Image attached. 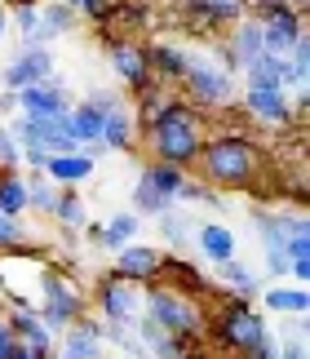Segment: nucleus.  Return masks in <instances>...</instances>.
<instances>
[{"label": "nucleus", "instance_id": "473e14b6", "mask_svg": "<svg viewBox=\"0 0 310 359\" xmlns=\"http://www.w3.org/2000/svg\"><path fill=\"white\" fill-rule=\"evenodd\" d=\"M13 22H18V32H22V45H32L36 32H40V5L18 0V5H13Z\"/></svg>", "mask_w": 310, "mask_h": 359}, {"label": "nucleus", "instance_id": "6ab92c4d", "mask_svg": "<svg viewBox=\"0 0 310 359\" xmlns=\"http://www.w3.org/2000/svg\"><path fill=\"white\" fill-rule=\"evenodd\" d=\"M107 151H133L137 142V116H133V107H116V111H107L102 116V137H97Z\"/></svg>", "mask_w": 310, "mask_h": 359}, {"label": "nucleus", "instance_id": "39448f33", "mask_svg": "<svg viewBox=\"0 0 310 359\" xmlns=\"http://www.w3.org/2000/svg\"><path fill=\"white\" fill-rule=\"evenodd\" d=\"M182 85H187L191 102L222 107V102L231 98V67L204 58V53H191V58H187V72H182Z\"/></svg>", "mask_w": 310, "mask_h": 359}, {"label": "nucleus", "instance_id": "ea45409f", "mask_svg": "<svg viewBox=\"0 0 310 359\" xmlns=\"http://www.w3.org/2000/svg\"><path fill=\"white\" fill-rule=\"evenodd\" d=\"M9 359H45V355H36V351H27V346H18V337H13V351H9Z\"/></svg>", "mask_w": 310, "mask_h": 359}, {"label": "nucleus", "instance_id": "ddd939ff", "mask_svg": "<svg viewBox=\"0 0 310 359\" xmlns=\"http://www.w3.org/2000/svg\"><path fill=\"white\" fill-rule=\"evenodd\" d=\"M107 58H111V72H116L124 85H147L151 80V62H147V49L133 45V40H111L107 45Z\"/></svg>", "mask_w": 310, "mask_h": 359}, {"label": "nucleus", "instance_id": "a211bd4d", "mask_svg": "<svg viewBox=\"0 0 310 359\" xmlns=\"http://www.w3.org/2000/svg\"><path fill=\"white\" fill-rule=\"evenodd\" d=\"M151 284H168V288H177V293H187V297H200L208 288L204 275L195 271L191 262H182V257H160V271H155Z\"/></svg>", "mask_w": 310, "mask_h": 359}, {"label": "nucleus", "instance_id": "72a5a7b5", "mask_svg": "<svg viewBox=\"0 0 310 359\" xmlns=\"http://www.w3.org/2000/svg\"><path fill=\"white\" fill-rule=\"evenodd\" d=\"M27 244V226H22V217H9V213H0V248H18Z\"/></svg>", "mask_w": 310, "mask_h": 359}, {"label": "nucleus", "instance_id": "aec40b11", "mask_svg": "<svg viewBox=\"0 0 310 359\" xmlns=\"http://www.w3.org/2000/svg\"><path fill=\"white\" fill-rule=\"evenodd\" d=\"M72 27H76V9L67 5V0H45V5H40V32H36L32 45H53V40L67 36Z\"/></svg>", "mask_w": 310, "mask_h": 359}, {"label": "nucleus", "instance_id": "c756f323", "mask_svg": "<svg viewBox=\"0 0 310 359\" xmlns=\"http://www.w3.org/2000/svg\"><path fill=\"white\" fill-rule=\"evenodd\" d=\"M53 200H58V187L45 177V169H32V173H27V209L53 213Z\"/></svg>", "mask_w": 310, "mask_h": 359}, {"label": "nucleus", "instance_id": "393cba45", "mask_svg": "<svg viewBox=\"0 0 310 359\" xmlns=\"http://www.w3.org/2000/svg\"><path fill=\"white\" fill-rule=\"evenodd\" d=\"M142 177H147L155 191H160V196L173 200V204H177V191L187 187V169H177V164H164V160H151L147 169H142Z\"/></svg>", "mask_w": 310, "mask_h": 359}, {"label": "nucleus", "instance_id": "9d476101", "mask_svg": "<svg viewBox=\"0 0 310 359\" xmlns=\"http://www.w3.org/2000/svg\"><path fill=\"white\" fill-rule=\"evenodd\" d=\"M49 359H107V337H102V320H80L72 328H62V341Z\"/></svg>", "mask_w": 310, "mask_h": 359}, {"label": "nucleus", "instance_id": "79ce46f5", "mask_svg": "<svg viewBox=\"0 0 310 359\" xmlns=\"http://www.w3.org/2000/svg\"><path fill=\"white\" fill-rule=\"evenodd\" d=\"M288 5L297 9V13H306V9H310V0H288Z\"/></svg>", "mask_w": 310, "mask_h": 359}, {"label": "nucleus", "instance_id": "2f4dec72", "mask_svg": "<svg viewBox=\"0 0 310 359\" xmlns=\"http://www.w3.org/2000/svg\"><path fill=\"white\" fill-rule=\"evenodd\" d=\"M155 222H160V236L173 244V248H187V240H191V222H187V213L164 209L160 217H155Z\"/></svg>", "mask_w": 310, "mask_h": 359}, {"label": "nucleus", "instance_id": "9b49d317", "mask_svg": "<svg viewBox=\"0 0 310 359\" xmlns=\"http://www.w3.org/2000/svg\"><path fill=\"white\" fill-rule=\"evenodd\" d=\"M244 111L252 116V120H262V124H271V129H284V124L297 116V107L288 102V93L284 89H244Z\"/></svg>", "mask_w": 310, "mask_h": 359}, {"label": "nucleus", "instance_id": "2eb2a0df", "mask_svg": "<svg viewBox=\"0 0 310 359\" xmlns=\"http://www.w3.org/2000/svg\"><path fill=\"white\" fill-rule=\"evenodd\" d=\"M9 328H13V337H18V346L36 351V355H45V359L53 355V333L45 328V320L36 315V306H13Z\"/></svg>", "mask_w": 310, "mask_h": 359}, {"label": "nucleus", "instance_id": "cd10ccee", "mask_svg": "<svg viewBox=\"0 0 310 359\" xmlns=\"http://www.w3.org/2000/svg\"><path fill=\"white\" fill-rule=\"evenodd\" d=\"M53 222H62L67 231H84V222H89V209L72 187H62L58 200H53Z\"/></svg>", "mask_w": 310, "mask_h": 359}, {"label": "nucleus", "instance_id": "a19ab883", "mask_svg": "<svg viewBox=\"0 0 310 359\" xmlns=\"http://www.w3.org/2000/svg\"><path fill=\"white\" fill-rule=\"evenodd\" d=\"M67 5H72L76 13H84V9H89V5H93V0H67Z\"/></svg>", "mask_w": 310, "mask_h": 359}, {"label": "nucleus", "instance_id": "58836bf2", "mask_svg": "<svg viewBox=\"0 0 310 359\" xmlns=\"http://www.w3.org/2000/svg\"><path fill=\"white\" fill-rule=\"evenodd\" d=\"M9 351H13V328L9 320H0V359H9Z\"/></svg>", "mask_w": 310, "mask_h": 359}, {"label": "nucleus", "instance_id": "c03bdc74", "mask_svg": "<svg viewBox=\"0 0 310 359\" xmlns=\"http://www.w3.org/2000/svg\"><path fill=\"white\" fill-rule=\"evenodd\" d=\"M0 5H9V9H13V5H18V0H0Z\"/></svg>", "mask_w": 310, "mask_h": 359}, {"label": "nucleus", "instance_id": "4c0bfd02", "mask_svg": "<svg viewBox=\"0 0 310 359\" xmlns=\"http://www.w3.org/2000/svg\"><path fill=\"white\" fill-rule=\"evenodd\" d=\"M279 359H310V355H306V341L292 337V346H279Z\"/></svg>", "mask_w": 310, "mask_h": 359}, {"label": "nucleus", "instance_id": "e433bc0d", "mask_svg": "<svg viewBox=\"0 0 310 359\" xmlns=\"http://www.w3.org/2000/svg\"><path fill=\"white\" fill-rule=\"evenodd\" d=\"M266 271H271V275H288V253H284V248H266Z\"/></svg>", "mask_w": 310, "mask_h": 359}, {"label": "nucleus", "instance_id": "bb28decb", "mask_svg": "<svg viewBox=\"0 0 310 359\" xmlns=\"http://www.w3.org/2000/svg\"><path fill=\"white\" fill-rule=\"evenodd\" d=\"M168 102H173V89H168L164 80H147V85H137V111H133V116L147 124V120L160 116Z\"/></svg>", "mask_w": 310, "mask_h": 359}, {"label": "nucleus", "instance_id": "c85d7f7f", "mask_svg": "<svg viewBox=\"0 0 310 359\" xmlns=\"http://www.w3.org/2000/svg\"><path fill=\"white\" fill-rule=\"evenodd\" d=\"M266 311L275 315H306L310 311V293L306 288H266Z\"/></svg>", "mask_w": 310, "mask_h": 359}, {"label": "nucleus", "instance_id": "412c9836", "mask_svg": "<svg viewBox=\"0 0 310 359\" xmlns=\"http://www.w3.org/2000/svg\"><path fill=\"white\" fill-rule=\"evenodd\" d=\"M45 177L53 187H80L84 177H93V160L84 151H72V156H49Z\"/></svg>", "mask_w": 310, "mask_h": 359}, {"label": "nucleus", "instance_id": "0eeeda50", "mask_svg": "<svg viewBox=\"0 0 310 359\" xmlns=\"http://www.w3.org/2000/svg\"><path fill=\"white\" fill-rule=\"evenodd\" d=\"M97 306H102V320L107 324H137L142 320V288L133 280H120L116 271L97 280Z\"/></svg>", "mask_w": 310, "mask_h": 359}, {"label": "nucleus", "instance_id": "5701e85b", "mask_svg": "<svg viewBox=\"0 0 310 359\" xmlns=\"http://www.w3.org/2000/svg\"><path fill=\"white\" fill-rule=\"evenodd\" d=\"M187 49L177 45H151L147 49V62H151V80H164V85H173V80H182V72H187Z\"/></svg>", "mask_w": 310, "mask_h": 359}, {"label": "nucleus", "instance_id": "20e7f679", "mask_svg": "<svg viewBox=\"0 0 310 359\" xmlns=\"http://www.w3.org/2000/svg\"><path fill=\"white\" fill-rule=\"evenodd\" d=\"M40 293H45V306H40L36 315L45 320L49 333H62V328H72L80 315H84L80 288L67 280V275H58V271H45V275H40Z\"/></svg>", "mask_w": 310, "mask_h": 359}, {"label": "nucleus", "instance_id": "4468645a", "mask_svg": "<svg viewBox=\"0 0 310 359\" xmlns=\"http://www.w3.org/2000/svg\"><path fill=\"white\" fill-rule=\"evenodd\" d=\"M252 226H257V236H262V248H288L292 236L310 231V222L302 213H266V209L252 213Z\"/></svg>", "mask_w": 310, "mask_h": 359}, {"label": "nucleus", "instance_id": "37998d69", "mask_svg": "<svg viewBox=\"0 0 310 359\" xmlns=\"http://www.w3.org/2000/svg\"><path fill=\"white\" fill-rule=\"evenodd\" d=\"M0 45H5V9H0Z\"/></svg>", "mask_w": 310, "mask_h": 359}, {"label": "nucleus", "instance_id": "7ed1b4c3", "mask_svg": "<svg viewBox=\"0 0 310 359\" xmlns=\"http://www.w3.org/2000/svg\"><path fill=\"white\" fill-rule=\"evenodd\" d=\"M142 320H151L155 328H164V333H173L182 341L204 333V306H200V297H187V293H177V288H168V284H147V293H142Z\"/></svg>", "mask_w": 310, "mask_h": 359}, {"label": "nucleus", "instance_id": "4be33fe9", "mask_svg": "<svg viewBox=\"0 0 310 359\" xmlns=\"http://www.w3.org/2000/svg\"><path fill=\"white\" fill-rule=\"evenodd\" d=\"M195 244H200V253L213 262H227L235 257V231L231 226H222V222H204V226H195Z\"/></svg>", "mask_w": 310, "mask_h": 359}, {"label": "nucleus", "instance_id": "f8f14e48", "mask_svg": "<svg viewBox=\"0 0 310 359\" xmlns=\"http://www.w3.org/2000/svg\"><path fill=\"white\" fill-rule=\"evenodd\" d=\"M160 248H151L142 240H129L124 248H116V275L120 280H133V284H151L155 271H160Z\"/></svg>", "mask_w": 310, "mask_h": 359}, {"label": "nucleus", "instance_id": "6e6552de", "mask_svg": "<svg viewBox=\"0 0 310 359\" xmlns=\"http://www.w3.org/2000/svg\"><path fill=\"white\" fill-rule=\"evenodd\" d=\"M13 107H18V116H32V120H49V116H62L72 111V98H67L62 80L45 76L40 85H27L13 93Z\"/></svg>", "mask_w": 310, "mask_h": 359}, {"label": "nucleus", "instance_id": "1a4fd4ad", "mask_svg": "<svg viewBox=\"0 0 310 359\" xmlns=\"http://www.w3.org/2000/svg\"><path fill=\"white\" fill-rule=\"evenodd\" d=\"M45 76H53V53H49V45H22V53L5 67V72H0V85H5L9 93H18L27 85H40Z\"/></svg>", "mask_w": 310, "mask_h": 359}, {"label": "nucleus", "instance_id": "f257e3e1", "mask_svg": "<svg viewBox=\"0 0 310 359\" xmlns=\"http://www.w3.org/2000/svg\"><path fill=\"white\" fill-rule=\"evenodd\" d=\"M195 164L204 169V182L222 191H244L262 177V151L244 133H222L213 142H204Z\"/></svg>", "mask_w": 310, "mask_h": 359}, {"label": "nucleus", "instance_id": "c9c22d12", "mask_svg": "<svg viewBox=\"0 0 310 359\" xmlns=\"http://www.w3.org/2000/svg\"><path fill=\"white\" fill-rule=\"evenodd\" d=\"M84 107H93L97 116H107V111H116V107H120V98H116L111 89H93L89 98H84Z\"/></svg>", "mask_w": 310, "mask_h": 359}, {"label": "nucleus", "instance_id": "dca6fc26", "mask_svg": "<svg viewBox=\"0 0 310 359\" xmlns=\"http://www.w3.org/2000/svg\"><path fill=\"white\" fill-rule=\"evenodd\" d=\"M257 53H266V45H262V22L257 18H235L231 22V40H227V58H231V67H244V62H252Z\"/></svg>", "mask_w": 310, "mask_h": 359}, {"label": "nucleus", "instance_id": "b1692460", "mask_svg": "<svg viewBox=\"0 0 310 359\" xmlns=\"http://www.w3.org/2000/svg\"><path fill=\"white\" fill-rule=\"evenodd\" d=\"M217 280H227V288H231L239 302H248L252 293H257V271L244 266V262H235V257L217 262Z\"/></svg>", "mask_w": 310, "mask_h": 359}, {"label": "nucleus", "instance_id": "f3484780", "mask_svg": "<svg viewBox=\"0 0 310 359\" xmlns=\"http://www.w3.org/2000/svg\"><path fill=\"white\" fill-rule=\"evenodd\" d=\"M244 80L252 89H288L292 85V67L279 53H257L252 62H244Z\"/></svg>", "mask_w": 310, "mask_h": 359}, {"label": "nucleus", "instance_id": "f03ea898", "mask_svg": "<svg viewBox=\"0 0 310 359\" xmlns=\"http://www.w3.org/2000/svg\"><path fill=\"white\" fill-rule=\"evenodd\" d=\"M147 147H151V156H155V160L187 169V164L200 160V147H204L200 116H195L182 98H173L155 120H147Z\"/></svg>", "mask_w": 310, "mask_h": 359}, {"label": "nucleus", "instance_id": "f704fd0d", "mask_svg": "<svg viewBox=\"0 0 310 359\" xmlns=\"http://www.w3.org/2000/svg\"><path fill=\"white\" fill-rule=\"evenodd\" d=\"M22 160V151H18V142H13V133H9V124L0 120V169H13V164Z\"/></svg>", "mask_w": 310, "mask_h": 359}, {"label": "nucleus", "instance_id": "423d86ee", "mask_svg": "<svg viewBox=\"0 0 310 359\" xmlns=\"http://www.w3.org/2000/svg\"><path fill=\"white\" fill-rule=\"evenodd\" d=\"M217 337L227 341V346L235 351V355H248V351H257L266 337V320L257 311L248 306V302H227V306H222V315H217Z\"/></svg>", "mask_w": 310, "mask_h": 359}, {"label": "nucleus", "instance_id": "7c9ffc66", "mask_svg": "<svg viewBox=\"0 0 310 359\" xmlns=\"http://www.w3.org/2000/svg\"><path fill=\"white\" fill-rule=\"evenodd\" d=\"M164 209H173V200L160 196L147 177H137V187H133V213H147V217H160Z\"/></svg>", "mask_w": 310, "mask_h": 359}, {"label": "nucleus", "instance_id": "a878e982", "mask_svg": "<svg viewBox=\"0 0 310 359\" xmlns=\"http://www.w3.org/2000/svg\"><path fill=\"white\" fill-rule=\"evenodd\" d=\"M0 213H9V217L27 213V173H18V169L0 173Z\"/></svg>", "mask_w": 310, "mask_h": 359}]
</instances>
